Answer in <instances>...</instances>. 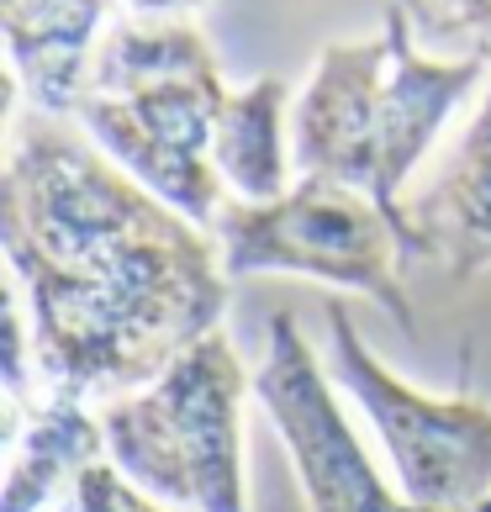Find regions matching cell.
Returning a JSON list of instances; mask_svg holds the SVG:
<instances>
[{
	"mask_svg": "<svg viewBox=\"0 0 491 512\" xmlns=\"http://www.w3.org/2000/svg\"><path fill=\"white\" fill-rule=\"evenodd\" d=\"M0 249L22 296L43 396L101 407L222 328L233 280L201 222L143 191L74 117L11 90Z\"/></svg>",
	"mask_w": 491,
	"mask_h": 512,
	"instance_id": "obj_1",
	"label": "cell"
},
{
	"mask_svg": "<svg viewBox=\"0 0 491 512\" xmlns=\"http://www.w3.org/2000/svg\"><path fill=\"white\" fill-rule=\"evenodd\" d=\"M228 101L196 16H117L90 59L74 122L143 191L212 233L228 206L212 164V132Z\"/></svg>",
	"mask_w": 491,
	"mask_h": 512,
	"instance_id": "obj_2",
	"label": "cell"
},
{
	"mask_svg": "<svg viewBox=\"0 0 491 512\" xmlns=\"http://www.w3.org/2000/svg\"><path fill=\"white\" fill-rule=\"evenodd\" d=\"M243 370L228 328L191 344L159 381L96 407L106 454L127 481L175 512H249L243 481Z\"/></svg>",
	"mask_w": 491,
	"mask_h": 512,
	"instance_id": "obj_3",
	"label": "cell"
},
{
	"mask_svg": "<svg viewBox=\"0 0 491 512\" xmlns=\"http://www.w3.org/2000/svg\"><path fill=\"white\" fill-rule=\"evenodd\" d=\"M212 238L222 249L228 280L254 275H296L323 280L333 291H360L402 328H412L407 296V249L396 222L370 196L333 180L296 175V185L275 201H233L217 212Z\"/></svg>",
	"mask_w": 491,
	"mask_h": 512,
	"instance_id": "obj_4",
	"label": "cell"
},
{
	"mask_svg": "<svg viewBox=\"0 0 491 512\" xmlns=\"http://www.w3.org/2000/svg\"><path fill=\"white\" fill-rule=\"evenodd\" d=\"M328 375L360 407L396 491L428 512H470L491 502V402L470 391L428 396L407 386L354 328L349 307L328 296Z\"/></svg>",
	"mask_w": 491,
	"mask_h": 512,
	"instance_id": "obj_5",
	"label": "cell"
},
{
	"mask_svg": "<svg viewBox=\"0 0 491 512\" xmlns=\"http://www.w3.org/2000/svg\"><path fill=\"white\" fill-rule=\"evenodd\" d=\"M338 396L344 391L333 386L301 322L291 312H275L264 359L254 370V402L291 454V476L307 512H428L396 491L391 470H381L370 444L354 433ZM470 512H491V502Z\"/></svg>",
	"mask_w": 491,
	"mask_h": 512,
	"instance_id": "obj_6",
	"label": "cell"
},
{
	"mask_svg": "<svg viewBox=\"0 0 491 512\" xmlns=\"http://www.w3.org/2000/svg\"><path fill=\"white\" fill-rule=\"evenodd\" d=\"M0 512H175L127 481L106 454L96 407L48 396L43 407H6V481Z\"/></svg>",
	"mask_w": 491,
	"mask_h": 512,
	"instance_id": "obj_7",
	"label": "cell"
},
{
	"mask_svg": "<svg viewBox=\"0 0 491 512\" xmlns=\"http://www.w3.org/2000/svg\"><path fill=\"white\" fill-rule=\"evenodd\" d=\"M391 59L386 27L354 43H328L317 53L296 96L291 159L296 175L349 185L375 201L381 185V80Z\"/></svg>",
	"mask_w": 491,
	"mask_h": 512,
	"instance_id": "obj_8",
	"label": "cell"
},
{
	"mask_svg": "<svg viewBox=\"0 0 491 512\" xmlns=\"http://www.w3.org/2000/svg\"><path fill=\"white\" fill-rule=\"evenodd\" d=\"M407 270L439 264L449 280H476L491 270V80L465 138L423 191L407 196Z\"/></svg>",
	"mask_w": 491,
	"mask_h": 512,
	"instance_id": "obj_9",
	"label": "cell"
},
{
	"mask_svg": "<svg viewBox=\"0 0 491 512\" xmlns=\"http://www.w3.org/2000/svg\"><path fill=\"white\" fill-rule=\"evenodd\" d=\"M117 16V0H0L11 90L32 111L74 117L96 43Z\"/></svg>",
	"mask_w": 491,
	"mask_h": 512,
	"instance_id": "obj_10",
	"label": "cell"
},
{
	"mask_svg": "<svg viewBox=\"0 0 491 512\" xmlns=\"http://www.w3.org/2000/svg\"><path fill=\"white\" fill-rule=\"evenodd\" d=\"M291 90L280 74L228 90L212 132V164L233 201H275L291 191V143H286Z\"/></svg>",
	"mask_w": 491,
	"mask_h": 512,
	"instance_id": "obj_11",
	"label": "cell"
},
{
	"mask_svg": "<svg viewBox=\"0 0 491 512\" xmlns=\"http://www.w3.org/2000/svg\"><path fill=\"white\" fill-rule=\"evenodd\" d=\"M396 6L412 16V32L491 53V0H396Z\"/></svg>",
	"mask_w": 491,
	"mask_h": 512,
	"instance_id": "obj_12",
	"label": "cell"
}]
</instances>
